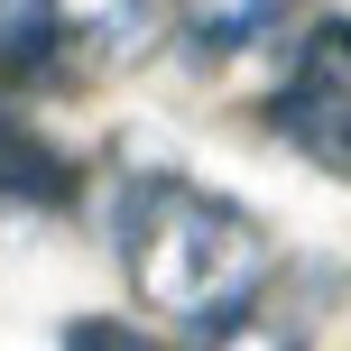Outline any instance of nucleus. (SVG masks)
<instances>
[{
	"label": "nucleus",
	"mask_w": 351,
	"mask_h": 351,
	"mask_svg": "<svg viewBox=\"0 0 351 351\" xmlns=\"http://www.w3.org/2000/svg\"><path fill=\"white\" fill-rule=\"evenodd\" d=\"M111 250L130 296L185 333H241L278 287V241L194 176H130L111 194Z\"/></svg>",
	"instance_id": "f257e3e1"
},
{
	"label": "nucleus",
	"mask_w": 351,
	"mask_h": 351,
	"mask_svg": "<svg viewBox=\"0 0 351 351\" xmlns=\"http://www.w3.org/2000/svg\"><path fill=\"white\" fill-rule=\"evenodd\" d=\"M268 130L296 148L315 176H351V37L342 19H305L296 28V56H287V84L268 93Z\"/></svg>",
	"instance_id": "f03ea898"
},
{
	"label": "nucleus",
	"mask_w": 351,
	"mask_h": 351,
	"mask_svg": "<svg viewBox=\"0 0 351 351\" xmlns=\"http://www.w3.org/2000/svg\"><path fill=\"white\" fill-rule=\"evenodd\" d=\"M65 342H74V351H139V333H130V324H111V315L65 324Z\"/></svg>",
	"instance_id": "423d86ee"
},
{
	"label": "nucleus",
	"mask_w": 351,
	"mask_h": 351,
	"mask_svg": "<svg viewBox=\"0 0 351 351\" xmlns=\"http://www.w3.org/2000/svg\"><path fill=\"white\" fill-rule=\"evenodd\" d=\"M315 19V0H176V37L194 65H250V56L287 47Z\"/></svg>",
	"instance_id": "7ed1b4c3"
},
{
	"label": "nucleus",
	"mask_w": 351,
	"mask_h": 351,
	"mask_svg": "<svg viewBox=\"0 0 351 351\" xmlns=\"http://www.w3.org/2000/svg\"><path fill=\"white\" fill-rule=\"evenodd\" d=\"M0 74L10 84H56L65 74V19H56V0H0Z\"/></svg>",
	"instance_id": "39448f33"
},
{
	"label": "nucleus",
	"mask_w": 351,
	"mask_h": 351,
	"mask_svg": "<svg viewBox=\"0 0 351 351\" xmlns=\"http://www.w3.org/2000/svg\"><path fill=\"white\" fill-rule=\"evenodd\" d=\"M74 204H84V158L0 102V213H74Z\"/></svg>",
	"instance_id": "20e7f679"
}]
</instances>
